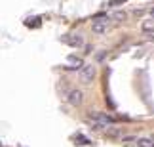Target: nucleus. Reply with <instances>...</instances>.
Returning <instances> with one entry per match:
<instances>
[{
	"label": "nucleus",
	"mask_w": 154,
	"mask_h": 147,
	"mask_svg": "<svg viewBox=\"0 0 154 147\" xmlns=\"http://www.w3.org/2000/svg\"><path fill=\"white\" fill-rule=\"evenodd\" d=\"M91 31L95 33V34H106L110 31V19L106 15H99L93 19L91 23Z\"/></svg>",
	"instance_id": "nucleus-1"
},
{
	"label": "nucleus",
	"mask_w": 154,
	"mask_h": 147,
	"mask_svg": "<svg viewBox=\"0 0 154 147\" xmlns=\"http://www.w3.org/2000/svg\"><path fill=\"white\" fill-rule=\"evenodd\" d=\"M90 117L95 120V124H101V126H105V128L110 126L112 122H114V117H112V115H106V113H101V111H99V113H97V111H91Z\"/></svg>",
	"instance_id": "nucleus-2"
},
{
	"label": "nucleus",
	"mask_w": 154,
	"mask_h": 147,
	"mask_svg": "<svg viewBox=\"0 0 154 147\" xmlns=\"http://www.w3.org/2000/svg\"><path fill=\"white\" fill-rule=\"evenodd\" d=\"M93 78H95V67L93 65H84L80 69V80L82 82L90 84V82H93Z\"/></svg>",
	"instance_id": "nucleus-3"
},
{
	"label": "nucleus",
	"mask_w": 154,
	"mask_h": 147,
	"mask_svg": "<svg viewBox=\"0 0 154 147\" xmlns=\"http://www.w3.org/2000/svg\"><path fill=\"white\" fill-rule=\"evenodd\" d=\"M63 42H67L72 48H80V46H84V38L80 34H67V37H63Z\"/></svg>",
	"instance_id": "nucleus-4"
},
{
	"label": "nucleus",
	"mask_w": 154,
	"mask_h": 147,
	"mask_svg": "<svg viewBox=\"0 0 154 147\" xmlns=\"http://www.w3.org/2000/svg\"><path fill=\"white\" fill-rule=\"evenodd\" d=\"M67 99H69L70 105H80L82 99H84V94H82L80 90H70L69 96H67Z\"/></svg>",
	"instance_id": "nucleus-5"
},
{
	"label": "nucleus",
	"mask_w": 154,
	"mask_h": 147,
	"mask_svg": "<svg viewBox=\"0 0 154 147\" xmlns=\"http://www.w3.org/2000/svg\"><path fill=\"white\" fill-rule=\"evenodd\" d=\"M135 145H137V147H154V134H150V136H143V138H137Z\"/></svg>",
	"instance_id": "nucleus-6"
},
{
	"label": "nucleus",
	"mask_w": 154,
	"mask_h": 147,
	"mask_svg": "<svg viewBox=\"0 0 154 147\" xmlns=\"http://www.w3.org/2000/svg\"><path fill=\"white\" fill-rule=\"evenodd\" d=\"M84 65H86V63H82L76 56H69L67 57V69H78V71H80Z\"/></svg>",
	"instance_id": "nucleus-7"
},
{
	"label": "nucleus",
	"mask_w": 154,
	"mask_h": 147,
	"mask_svg": "<svg viewBox=\"0 0 154 147\" xmlns=\"http://www.w3.org/2000/svg\"><path fill=\"white\" fill-rule=\"evenodd\" d=\"M141 31L145 34H154V19H145L141 23Z\"/></svg>",
	"instance_id": "nucleus-8"
},
{
	"label": "nucleus",
	"mask_w": 154,
	"mask_h": 147,
	"mask_svg": "<svg viewBox=\"0 0 154 147\" xmlns=\"http://www.w3.org/2000/svg\"><path fill=\"white\" fill-rule=\"evenodd\" d=\"M112 19H114V21H118V23H120V21H126V11H122V10H116L114 14H112Z\"/></svg>",
	"instance_id": "nucleus-9"
},
{
	"label": "nucleus",
	"mask_w": 154,
	"mask_h": 147,
	"mask_svg": "<svg viewBox=\"0 0 154 147\" xmlns=\"http://www.w3.org/2000/svg\"><path fill=\"white\" fill-rule=\"evenodd\" d=\"M149 14L152 15V19H154V8H150V10H149Z\"/></svg>",
	"instance_id": "nucleus-10"
}]
</instances>
